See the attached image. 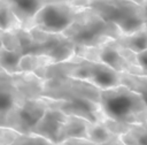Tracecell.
I'll use <instances>...</instances> for the list:
<instances>
[{
    "instance_id": "7402d4cb",
    "label": "cell",
    "mask_w": 147,
    "mask_h": 145,
    "mask_svg": "<svg viewBox=\"0 0 147 145\" xmlns=\"http://www.w3.org/2000/svg\"><path fill=\"white\" fill-rule=\"evenodd\" d=\"M132 1H134V2H137L139 5H145L146 6V0H132Z\"/></svg>"
},
{
    "instance_id": "ac0fdd59",
    "label": "cell",
    "mask_w": 147,
    "mask_h": 145,
    "mask_svg": "<svg viewBox=\"0 0 147 145\" xmlns=\"http://www.w3.org/2000/svg\"><path fill=\"white\" fill-rule=\"evenodd\" d=\"M114 137H117V136H114L101 122H96V123L90 122L88 128H87L86 139L93 142L96 145H100V144H103Z\"/></svg>"
},
{
    "instance_id": "7c38bea8",
    "label": "cell",
    "mask_w": 147,
    "mask_h": 145,
    "mask_svg": "<svg viewBox=\"0 0 147 145\" xmlns=\"http://www.w3.org/2000/svg\"><path fill=\"white\" fill-rule=\"evenodd\" d=\"M0 1H3L9 6L11 13L18 21L21 28L26 29L34 14L45 5L55 0H0Z\"/></svg>"
},
{
    "instance_id": "44dd1931",
    "label": "cell",
    "mask_w": 147,
    "mask_h": 145,
    "mask_svg": "<svg viewBox=\"0 0 147 145\" xmlns=\"http://www.w3.org/2000/svg\"><path fill=\"white\" fill-rule=\"evenodd\" d=\"M100 145H125V144H123V143L119 140L118 137H114V138H111V139H109V140H107L106 143L100 144Z\"/></svg>"
},
{
    "instance_id": "8fae6325",
    "label": "cell",
    "mask_w": 147,
    "mask_h": 145,
    "mask_svg": "<svg viewBox=\"0 0 147 145\" xmlns=\"http://www.w3.org/2000/svg\"><path fill=\"white\" fill-rule=\"evenodd\" d=\"M46 99L48 102V107L45 110L41 119L34 125L31 135L39 136V137L51 142L52 144L56 145L60 129H61L67 115L63 112H61L60 109H57L53 105V102L49 98H46Z\"/></svg>"
},
{
    "instance_id": "3957f363",
    "label": "cell",
    "mask_w": 147,
    "mask_h": 145,
    "mask_svg": "<svg viewBox=\"0 0 147 145\" xmlns=\"http://www.w3.org/2000/svg\"><path fill=\"white\" fill-rule=\"evenodd\" d=\"M33 75L42 81L54 77H70L92 84L100 90L116 86L119 82V72L102 63L77 55L62 62L47 64L38 69Z\"/></svg>"
},
{
    "instance_id": "7a4b0ae2",
    "label": "cell",
    "mask_w": 147,
    "mask_h": 145,
    "mask_svg": "<svg viewBox=\"0 0 147 145\" xmlns=\"http://www.w3.org/2000/svg\"><path fill=\"white\" fill-rule=\"evenodd\" d=\"M41 96L49 98L65 115L78 116L91 123L105 119L99 104L100 89L86 82L70 77L44 79Z\"/></svg>"
},
{
    "instance_id": "52a82bcc",
    "label": "cell",
    "mask_w": 147,
    "mask_h": 145,
    "mask_svg": "<svg viewBox=\"0 0 147 145\" xmlns=\"http://www.w3.org/2000/svg\"><path fill=\"white\" fill-rule=\"evenodd\" d=\"M86 7L124 35L146 26V6L132 0H87Z\"/></svg>"
},
{
    "instance_id": "9c48e42d",
    "label": "cell",
    "mask_w": 147,
    "mask_h": 145,
    "mask_svg": "<svg viewBox=\"0 0 147 145\" xmlns=\"http://www.w3.org/2000/svg\"><path fill=\"white\" fill-rule=\"evenodd\" d=\"M74 55L82 56L84 59L102 63L117 72H129V74H134V75L147 76L146 72H142L138 68L131 66L123 58L121 53V46L117 44L115 39L108 40L96 47L76 49Z\"/></svg>"
},
{
    "instance_id": "9a60e30c",
    "label": "cell",
    "mask_w": 147,
    "mask_h": 145,
    "mask_svg": "<svg viewBox=\"0 0 147 145\" xmlns=\"http://www.w3.org/2000/svg\"><path fill=\"white\" fill-rule=\"evenodd\" d=\"M146 39L147 37H146V26H145L132 33H127V35L122 33L115 40L122 48L139 53L146 51Z\"/></svg>"
},
{
    "instance_id": "5bb4252c",
    "label": "cell",
    "mask_w": 147,
    "mask_h": 145,
    "mask_svg": "<svg viewBox=\"0 0 147 145\" xmlns=\"http://www.w3.org/2000/svg\"><path fill=\"white\" fill-rule=\"evenodd\" d=\"M0 145H54V144L36 135H22L11 129L0 128Z\"/></svg>"
},
{
    "instance_id": "ba28073f",
    "label": "cell",
    "mask_w": 147,
    "mask_h": 145,
    "mask_svg": "<svg viewBox=\"0 0 147 145\" xmlns=\"http://www.w3.org/2000/svg\"><path fill=\"white\" fill-rule=\"evenodd\" d=\"M87 0H55L40 8L26 29L49 33H62L74 21L76 14L86 7Z\"/></svg>"
},
{
    "instance_id": "277c9868",
    "label": "cell",
    "mask_w": 147,
    "mask_h": 145,
    "mask_svg": "<svg viewBox=\"0 0 147 145\" xmlns=\"http://www.w3.org/2000/svg\"><path fill=\"white\" fill-rule=\"evenodd\" d=\"M99 104L105 119L127 124H140L147 121L145 97L125 86L116 85L100 90Z\"/></svg>"
},
{
    "instance_id": "30bf717a",
    "label": "cell",
    "mask_w": 147,
    "mask_h": 145,
    "mask_svg": "<svg viewBox=\"0 0 147 145\" xmlns=\"http://www.w3.org/2000/svg\"><path fill=\"white\" fill-rule=\"evenodd\" d=\"M48 107L47 99L42 96L26 98L7 119L6 128L22 135H31L34 125Z\"/></svg>"
},
{
    "instance_id": "d6986e66",
    "label": "cell",
    "mask_w": 147,
    "mask_h": 145,
    "mask_svg": "<svg viewBox=\"0 0 147 145\" xmlns=\"http://www.w3.org/2000/svg\"><path fill=\"white\" fill-rule=\"evenodd\" d=\"M20 26L21 25L16 20V17L14 16V14L11 13L9 6L6 2L0 1V33Z\"/></svg>"
},
{
    "instance_id": "5b68a950",
    "label": "cell",
    "mask_w": 147,
    "mask_h": 145,
    "mask_svg": "<svg viewBox=\"0 0 147 145\" xmlns=\"http://www.w3.org/2000/svg\"><path fill=\"white\" fill-rule=\"evenodd\" d=\"M76 49L96 47L122 35L119 29L101 18L92 9L84 7L75 16L72 23L62 32Z\"/></svg>"
},
{
    "instance_id": "8992f818",
    "label": "cell",
    "mask_w": 147,
    "mask_h": 145,
    "mask_svg": "<svg viewBox=\"0 0 147 145\" xmlns=\"http://www.w3.org/2000/svg\"><path fill=\"white\" fill-rule=\"evenodd\" d=\"M42 79L33 74H9L0 68V128L26 99L41 96Z\"/></svg>"
},
{
    "instance_id": "6da1fadb",
    "label": "cell",
    "mask_w": 147,
    "mask_h": 145,
    "mask_svg": "<svg viewBox=\"0 0 147 145\" xmlns=\"http://www.w3.org/2000/svg\"><path fill=\"white\" fill-rule=\"evenodd\" d=\"M0 38V68L9 74H17V64L23 58L44 56L56 63L65 61L75 54L74 44L62 33L20 26L3 31Z\"/></svg>"
},
{
    "instance_id": "e0dca14e",
    "label": "cell",
    "mask_w": 147,
    "mask_h": 145,
    "mask_svg": "<svg viewBox=\"0 0 147 145\" xmlns=\"http://www.w3.org/2000/svg\"><path fill=\"white\" fill-rule=\"evenodd\" d=\"M118 138L125 145H146V123L132 124Z\"/></svg>"
},
{
    "instance_id": "4fadbf2b",
    "label": "cell",
    "mask_w": 147,
    "mask_h": 145,
    "mask_svg": "<svg viewBox=\"0 0 147 145\" xmlns=\"http://www.w3.org/2000/svg\"><path fill=\"white\" fill-rule=\"evenodd\" d=\"M88 124L90 122L85 119L74 115H67L59 132L57 144L72 138H86Z\"/></svg>"
},
{
    "instance_id": "ffe728a7",
    "label": "cell",
    "mask_w": 147,
    "mask_h": 145,
    "mask_svg": "<svg viewBox=\"0 0 147 145\" xmlns=\"http://www.w3.org/2000/svg\"><path fill=\"white\" fill-rule=\"evenodd\" d=\"M57 145H96L93 142L86 139V138H72V139H68L64 140Z\"/></svg>"
},
{
    "instance_id": "2e32d148",
    "label": "cell",
    "mask_w": 147,
    "mask_h": 145,
    "mask_svg": "<svg viewBox=\"0 0 147 145\" xmlns=\"http://www.w3.org/2000/svg\"><path fill=\"white\" fill-rule=\"evenodd\" d=\"M146 76L134 75L129 72H119V82L118 85L125 86L126 89L145 97L146 93Z\"/></svg>"
}]
</instances>
